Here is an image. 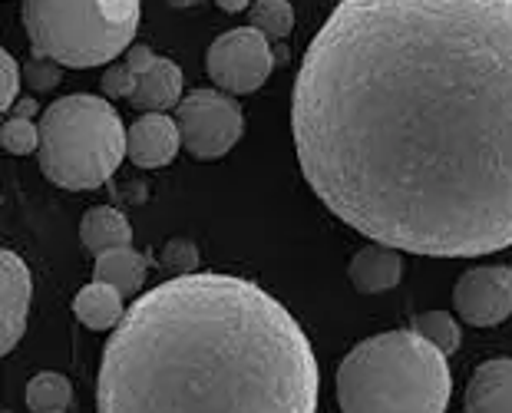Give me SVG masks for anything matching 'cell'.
Here are the masks:
<instances>
[{"mask_svg":"<svg viewBox=\"0 0 512 413\" xmlns=\"http://www.w3.org/2000/svg\"><path fill=\"white\" fill-rule=\"evenodd\" d=\"M73 404V384L63 374H37L27 384V407L34 413H57Z\"/></svg>","mask_w":512,"mask_h":413,"instance_id":"cell-17","label":"cell"},{"mask_svg":"<svg viewBox=\"0 0 512 413\" xmlns=\"http://www.w3.org/2000/svg\"><path fill=\"white\" fill-rule=\"evenodd\" d=\"M162 265L182 271V275H192V268L199 265V252L189 242H172L162 248Z\"/></svg>","mask_w":512,"mask_h":413,"instance_id":"cell-24","label":"cell"},{"mask_svg":"<svg viewBox=\"0 0 512 413\" xmlns=\"http://www.w3.org/2000/svg\"><path fill=\"white\" fill-rule=\"evenodd\" d=\"M93 278L119 288L123 295H133V291L143 288V281H146V258L139 255L133 245L110 248V252L96 255Z\"/></svg>","mask_w":512,"mask_h":413,"instance_id":"cell-16","label":"cell"},{"mask_svg":"<svg viewBox=\"0 0 512 413\" xmlns=\"http://www.w3.org/2000/svg\"><path fill=\"white\" fill-rule=\"evenodd\" d=\"M73 314L86 324L90 331H113L119 321H123V291L106 285V281H90L73 301Z\"/></svg>","mask_w":512,"mask_h":413,"instance_id":"cell-14","label":"cell"},{"mask_svg":"<svg viewBox=\"0 0 512 413\" xmlns=\"http://www.w3.org/2000/svg\"><path fill=\"white\" fill-rule=\"evenodd\" d=\"M80 238L93 255H103L110 248L133 245V225L126 222V215L110 205H96L83 215L80 222Z\"/></svg>","mask_w":512,"mask_h":413,"instance_id":"cell-15","label":"cell"},{"mask_svg":"<svg viewBox=\"0 0 512 413\" xmlns=\"http://www.w3.org/2000/svg\"><path fill=\"white\" fill-rule=\"evenodd\" d=\"M20 76H24V70L17 67L14 53L0 50V110H4V113L14 110V96H17V86H20Z\"/></svg>","mask_w":512,"mask_h":413,"instance_id":"cell-22","label":"cell"},{"mask_svg":"<svg viewBox=\"0 0 512 413\" xmlns=\"http://www.w3.org/2000/svg\"><path fill=\"white\" fill-rule=\"evenodd\" d=\"M156 53H152L146 43H139V47H129L126 50V63H129V70H133L136 76H143V73H149L152 67H156Z\"/></svg>","mask_w":512,"mask_h":413,"instance_id":"cell-25","label":"cell"},{"mask_svg":"<svg viewBox=\"0 0 512 413\" xmlns=\"http://www.w3.org/2000/svg\"><path fill=\"white\" fill-rule=\"evenodd\" d=\"M129 103L143 113H166L172 106L182 103V70L179 63H172L166 57L156 60V67L139 76Z\"/></svg>","mask_w":512,"mask_h":413,"instance_id":"cell-13","label":"cell"},{"mask_svg":"<svg viewBox=\"0 0 512 413\" xmlns=\"http://www.w3.org/2000/svg\"><path fill=\"white\" fill-rule=\"evenodd\" d=\"M456 314L473 328H496L512 314V268H473L453 288Z\"/></svg>","mask_w":512,"mask_h":413,"instance_id":"cell-8","label":"cell"},{"mask_svg":"<svg viewBox=\"0 0 512 413\" xmlns=\"http://www.w3.org/2000/svg\"><path fill=\"white\" fill-rule=\"evenodd\" d=\"M0 143L14 156H30V152L40 149V126H34V119L10 116L0 129Z\"/></svg>","mask_w":512,"mask_h":413,"instance_id":"cell-20","label":"cell"},{"mask_svg":"<svg viewBox=\"0 0 512 413\" xmlns=\"http://www.w3.org/2000/svg\"><path fill=\"white\" fill-rule=\"evenodd\" d=\"M34 281L20 258L4 248L0 255V354H10L27 331V311Z\"/></svg>","mask_w":512,"mask_h":413,"instance_id":"cell-9","label":"cell"},{"mask_svg":"<svg viewBox=\"0 0 512 413\" xmlns=\"http://www.w3.org/2000/svg\"><path fill=\"white\" fill-rule=\"evenodd\" d=\"M182 146L192 159H219L245 133V116L225 90H195L176 106Z\"/></svg>","mask_w":512,"mask_h":413,"instance_id":"cell-6","label":"cell"},{"mask_svg":"<svg viewBox=\"0 0 512 413\" xmlns=\"http://www.w3.org/2000/svg\"><path fill=\"white\" fill-rule=\"evenodd\" d=\"M413 331L423 334L430 344H437L443 354H453L460 347V324H456L453 314L446 311H427V314H417L413 321Z\"/></svg>","mask_w":512,"mask_h":413,"instance_id":"cell-19","label":"cell"},{"mask_svg":"<svg viewBox=\"0 0 512 413\" xmlns=\"http://www.w3.org/2000/svg\"><path fill=\"white\" fill-rule=\"evenodd\" d=\"M182 146L179 123L166 113H146L139 116L126 133V156L136 162L139 169H162L176 159Z\"/></svg>","mask_w":512,"mask_h":413,"instance_id":"cell-10","label":"cell"},{"mask_svg":"<svg viewBox=\"0 0 512 413\" xmlns=\"http://www.w3.org/2000/svg\"><path fill=\"white\" fill-rule=\"evenodd\" d=\"M351 285L364 295H380V291H390L400 285L403 278V258L400 248L384 245V242H370L361 252L351 258Z\"/></svg>","mask_w":512,"mask_h":413,"instance_id":"cell-11","label":"cell"},{"mask_svg":"<svg viewBox=\"0 0 512 413\" xmlns=\"http://www.w3.org/2000/svg\"><path fill=\"white\" fill-rule=\"evenodd\" d=\"M169 4H172V7H192L195 0H169Z\"/></svg>","mask_w":512,"mask_h":413,"instance_id":"cell-29","label":"cell"},{"mask_svg":"<svg viewBox=\"0 0 512 413\" xmlns=\"http://www.w3.org/2000/svg\"><path fill=\"white\" fill-rule=\"evenodd\" d=\"M37 113H40V106H37V100H30V96L14 103V116H20V119H34Z\"/></svg>","mask_w":512,"mask_h":413,"instance_id":"cell-26","label":"cell"},{"mask_svg":"<svg viewBox=\"0 0 512 413\" xmlns=\"http://www.w3.org/2000/svg\"><path fill=\"white\" fill-rule=\"evenodd\" d=\"M252 27L261 30L268 40H285L294 30V7L288 0H255Z\"/></svg>","mask_w":512,"mask_h":413,"instance_id":"cell-18","label":"cell"},{"mask_svg":"<svg viewBox=\"0 0 512 413\" xmlns=\"http://www.w3.org/2000/svg\"><path fill=\"white\" fill-rule=\"evenodd\" d=\"M225 14H238V10H245V7H252V0H215Z\"/></svg>","mask_w":512,"mask_h":413,"instance_id":"cell-27","label":"cell"},{"mask_svg":"<svg viewBox=\"0 0 512 413\" xmlns=\"http://www.w3.org/2000/svg\"><path fill=\"white\" fill-rule=\"evenodd\" d=\"M126 156L123 119L103 96L73 93L40 116V169L53 186L100 189Z\"/></svg>","mask_w":512,"mask_h":413,"instance_id":"cell-4","label":"cell"},{"mask_svg":"<svg viewBox=\"0 0 512 413\" xmlns=\"http://www.w3.org/2000/svg\"><path fill=\"white\" fill-rule=\"evenodd\" d=\"M57 413H67V410H57Z\"/></svg>","mask_w":512,"mask_h":413,"instance_id":"cell-30","label":"cell"},{"mask_svg":"<svg viewBox=\"0 0 512 413\" xmlns=\"http://www.w3.org/2000/svg\"><path fill=\"white\" fill-rule=\"evenodd\" d=\"M271 67H275L271 40L252 24L222 34L209 47V57H205V70H209L215 86L225 93L261 90L271 76Z\"/></svg>","mask_w":512,"mask_h":413,"instance_id":"cell-7","label":"cell"},{"mask_svg":"<svg viewBox=\"0 0 512 413\" xmlns=\"http://www.w3.org/2000/svg\"><path fill=\"white\" fill-rule=\"evenodd\" d=\"M24 27L37 57L70 70L103 67L133 47L139 0H24Z\"/></svg>","mask_w":512,"mask_h":413,"instance_id":"cell-5","label":"cell"},{"mask_svg":"<svg viewBox=\"0 0 512 413\" xmlns=\"http://www.w3.org/2000/svg\"><path fill=\"white\" fill-rule=\"evenodd\" d=\"M136 83H139V76L129 70V63L123 60V63H113L110 70L103 73V93L106 96H113V100H119V96H133V90H136Z\"/></svg>","mask_w":512,"mask_h":413,"instance_id":"cell-23","label":"cell"},{"mask_svg":"<svg viewBox=\"0 0 512 413\" xmlns=\"http://www.w3.org/2000/svg\"><path fill=\"white\" fill-rule=\"evenodd\" d=\"M466 413H512V357L486 361L470 377Z\"/></svg>","mask_w":512,"mask_h":413,"instance_id":"cell-12","label":"cell"},{"mask_svg":"<svg viewBox=\"0 0 512 413\" xmlns=\"http://www.w3.org/2000/svg\"><path fill=\"white\" fill-rule=\"evenodd\" d=\"M60 70H63V63L50 60V57H34L24 67V80L30 83V90L47 93L60 83Z\"/></svg>","mask_w":512,"mask_h":413,"instance_id":"cell-21","label":"cell"},{"mask_svg":"<svg viewBox=\"0 0 512 413\" xmlns=\"http://www.w3.org/2000/svg\"><path fill=\"white\" fill-rule=\"evenodd\" d=\"M100 413H314L318 361L285 304L192 271L126 308L100 357Z\"/></svg>","mask_w":512,"mask_h":413,"instance_id":"cell-2","label":"cell"},{"mask_svg":"<svg viewBox=\"0 0 512 413\" xmlns=\"http://www.w3.org/2000/svg\"><path fill=\"white\" fill-rule=\"evenodd\" d=\"M450 387L446 354L413 328L361 341L337 367L341 413H446Z\"/></svg>","mask_w":512,"mask_h":413,"instance_id":"cell-3","label":"cell"},{"mask_svg":"<svg viewBox=\"0 0 512 413\" xmlns=\"http://www.w3.org/2000/svg\"><path fill=\"white\" fill-rule=\"evenodd\" d=\"M275 60H278V63H285V60H288V50H285V47H278V50H275Z\"/></svg>","mask_w":512,"mask_h":413,"instance_id":"cell-28","label":"cell"},{"mask_svg":"<svg viewBox=\"0 0 512 413\" xmlns=\"http://www.w3.org/2000/svg\"><path fill=\"white\" fill-rule=\"evenodd\" d=\"M301 172L410 255L512 248V0H341L294 80Z\"/></svg>","mask_w":512,"mask_h":413,"instance_id":"cell-1","label":"cell"}]
</instances>
